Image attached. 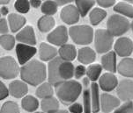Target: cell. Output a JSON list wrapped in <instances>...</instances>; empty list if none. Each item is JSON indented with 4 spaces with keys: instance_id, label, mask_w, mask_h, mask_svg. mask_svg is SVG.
I'll list each match as a JSON object with an SVG mask.
<instances>
[{
    "instance_id": "2e32d148",
    "label": "cell",
    "mask_w": 133,
    "mask_h": 113,
    "mask_svg": "<svg viewBox=\"0 0 133 113\" xmlns=\"http://www.w3.org/2000/svg\"><path fill=\"white\" fill-rule=\"evenodd\" d=\"M74 72H75V69L72 63L62 60L58 67V73H59L61 81L64 82V81L71 80V78H72L74 76Z\"/></svg>"
},
{
    "instance_id": "83f0119b",
    "label": "cell",
    "mask_w": 133,
    "mask_h": 113,
    "mask_svg": "<svg viewBox=\"0 0 133 113\" xmlns=\"http://www.w3.org/2000/svg\"><path fill=\"white\" fill-rule=\"evenodd\" d=\"M21 106L23 110L28 112H33L36 110L39 107V102L35 97L32 96H26L22 99Z\"/></svg>"
},
{
    "instance_id": "277c9868",
    "label": "cell",
    "mask_w": 133,
    "mask_h": 113,
    "mask_svg": "<svg viewBox=\"0 0 133 113\" xmlns=\"http://www.w3.org/2000/svg\"><path fill=\"white\" fill-rule=\"evenodd\" d=\"M107 28L113 36H121L130 29V22L120 15H112L107 22Z\"/></svg>"
},
{
    "instance_id": "74e56055",
    "label": "cell",
    "mask_w": 133,
    "mask_h": 113,
    "mask_svg": "<svg viewBox=\"0 0 133 113\" xmlns=\"http://www.w3.org/2000/svg\"><path fill=\"white\" fill-rule=\"evenodd\" d=\"M114 113H133V103L131 101H128L124 104L117 108Z\"/></svg>"
},
{
    "instance_id": "8992f818",
    "label": "cell",
    "mask_w": 133,
    "mask_h": 113,
    "mask_svg": "<svg viewBox=\"0 0 133 113\" xmlns=\"http://www.w3.org/2000/svg\"><path fill=\"white\" fill-rule=\"evenodd\" d=\"M20 72L16 61L11 56L2 57L0 60V76L3 79L9 80L17 77Z\"/></svg>"
},
{
    "instance_id": "3957f363",
    "label": "cell",
    "mask_w": 133,
    "mask_h": 113,
    "mask_svg": "<svg viewBox=\"0 0 133 113\" xmlns=\"http://www.w3.org/2000/svg\"><path fill=\"white\" fill-rule=\"evenodd\" d=\"M69 34L74 43L88 45L94 40V30L89 26H74L69 29Z\"/></svg>"
},
{
    "instance_id": "f6af8a7d",
    "label": "cell",
    "mask_w": 133,
    "mask_h": 113,
    "mask_svg": "<svg viewBox=\"0 0 133 113\" xmlns=\"http://www.w3.org/2000/svg\"><path fill=\"white\" fill-rule=\"evenodd\" d=\"M55 1L57 2L58 5H64V4L71 3V2H72L73 0H55Z\"/></svg>"
},
{
    "instance_id": "e575fe53",
    "label": "cell",
    "mask_w": 133,
    "mask_h": 113,
    "mask_svg": "<svg viewBox=\"0 0 133 113\" xmlns=\"http://www.w3.org/2000/svg\"><path fill=\"white\" fill-rule=\"evenodd\" d=\"M0 113H20V111L19 106L16 103L9 101L2 105Z\"/></svg>"
},
{
    "instance_id": "484cf974",
    "label": "cell",
    "mask_w": 133,
    "mask_h": 113,
    "mask_svg": "<svg viewBox=\"0 0 133 113\" xmlns=\"http://www.w3.org/2000/svg\"><path fill=\"white\" fill-rule=\"evenodd\" d=\"M55 19L52 16H48L45 15L43 17H42L38 20V29L42 32V33H47V32L50 31L54 26H55Z\"/></svg>"
},
{
    "instance_id": "7402d4cb",
    "label": "cell",
    "mask_w": 133,
    "mask_h": 113,
    "mask_svg": "<svg viewBox=\"0 0 133 113\" xmlns=\"http://www.w3.org/2000/svg\"><path fill=\"white\" fill-rule=\"evenodd\" d=\"M26 18L21 15H18L12 13L8 16V23L10 25V29L12 33H16L19 29H21L26 24Z\"/></svg>"
},
{
    "instance_id": "9a60e30c",
    "label": "cell",
    "mask_w": 133,
    "mask_h": 113,
    "mask_svg": "<svg viewBox=\"0 0 133 113\" xmlns=\"http://www.w3.org/2000/svg\"><path fill=\"white\" fill-rule=\"evenodd\" d=\"M16 40L21 43L31 45V46L36 44L35 32H34L33 27H31V26H26V27H24V29H22L17 34Z\"/></svg>"
},
{
    "instance_id": "8d00e7d4",
    "label": "cell",
    "mask_w": 133,
    "mask_h": 113,
    "mask_svg": "<svg viewBox=\"0 0 133 113\" xmlns=\"http://www.w3.org/2000/svg\"><path fill=\"white\" fill-rule=\"evenodd\" d=\"M14 8L20 13H26L30 9V2L28 0H17L14 4Z\"/></svg>"
},
{
    "instance_id": "d6986e66",
    "label": "cell",
    "mask_w": 133,
    "mask_h": 113,
    "mask_svg": "<svg viewBox=\"0 0 133 113\" xmlns=\"http://www.w3.org/2000/svg\"><path fill=\"white\" fill-rule=\"evenodd\" d=\"M101 66L107 71L115 73L117 69L116 52H108L101 58Z\"/></svg>"
},
{
    "instance_id": "d590c367",
    "label": "cell",
    "mask_w": 133,
    "mask_h": 113,
    "mask_svg": "<svg viewBox=\"0 0 133 113\" xmlns=\"http://www.w3.org/2000/svg\"><path fill=\"white\" fill-rule=\"evenodd\" d=\"M83 102H84V113H91L92 111V98L91 92L85 89L83 92Z\"/></svg>"
},
{
    "instance_id": "ac0fdd59",
    "label": "cell",
    "mask_w": 133,
    "mask_h": 113,
    "mask_svg": "<svg viewBox=\"0 0 133 113\" xmlns=\"http://www.w3.org/2000/svg\"><path fill=\"white\" fill-rule=\"evenodd\" d=\"M58 53L57 48L47 43H42L39 47V56L40 59L43 62H48V61H52L56 58Z\"/></svg>"
},
{
    "instance_id": "52a82bcc",
    "label": "cell",
    "mask_w": 133,
    "mask_h": 113,
    "mask_svg": "<svg viewBox=\"0 0 133 113\" xmlns=\"http://www.w3.org/2000/svg\"><path fill=\"white\" fill-rule=\"evenodd\" d=\"M36 48L28 44H18L16 47V55L19 64L25 65L36 54Z\"/></svg>"
},
{
    "instance_id": "9c48e42d",
    "label": "cell",
    "mask_w": 133,
    "mask_h": 113,
    "mask_svg": "<svg viewBox=\"0 0 133 113\" xmlns=\"http://www.w3.org/2000/svg\"><path fill=\"white\" fill-rule=\"evenodd\" d=\"M115 51L121 57L130 56L133 52V41L129 38H120L115 44Z\"/></svg>"
},
{
    "instance_id": "816d5d0a",
    "label": "cell",
    "mask_w": 133,
    "mask_h": 113,
    "mask_svg": "<svg viewBox=\"0 0 133 113\" xmlns=\"http://www.w3.org/2000/svg\"><path fill=\"white\" fill-rule=\"evenodd\" d=\"M130 27H131V30L133 32V21L131 22V25H130Z\"/></svg>"
},
{
    "instance_id": "4fadbf2b",
    "label": "cell",
    "mask_w": 133,
    "mask_h": 113,
    "mask_svg": "<svg viewBox=\"0 0 133 113\" xmlns=\"http://www.w3.org/2000/svg\"><path fill=\"white\" fill-rule=\"evenodd\" d=\"M62 60L63 59L61 57H56L49 63V82H50L54 86L62 82L58 73V67Z\"/></svg>"
},
{
    "instance_id": "f5cc1de1",
    "label": "cell",
    "mask_w": 133,
    "mask_h": 113,
    "mask_svg": "<svg viewBox=\"0 0 133 113\" xmlns=\"http://www.w3.org/2000/svg\"><path fill=\"white\" fill-rule=\"evenodd\" d=\"M35 113H43V112H35Z\"/></svg>"
},
{
    "instance_id": "44dd1931",
    "label": "cell",
    "mask_w": 133,
    "mask_h": 113,
    "mask_svg": "<svg viewBox=\"0 0 133 113\" xmlns=\"http://www.w3.org/2000/svg\"><path fill=\"white\" fill-rule=\"evenodd\" d=\"M96 59L95 52L90 47H83L78 50V60L82 64H90L93 63Z\"/></svg>"
},
{
    "instance_id": "ee69618b",
    "label": "cell",
    "mask_w": 133,
    "mask_h": 113,
    "mask_svg": "<svg viewBox=\"0 0 133 113\" xmlns=\"http://www.w3.org/2000/svg\"><path fill=\"white\" fill-rule=\"evenodd\" d=\"M30 4L34 8H38L42 4V1L41 0H30Z\"/></svg>"
},
{
    "instance_id": "c3c4849f",
    "label": "cell",
    "mask_w": 133,
    "mask_h": 113,
    "mask_svg": "<svg viewBox=\"0 0 133 113\" xmlns=\"http://www.w3.org/2000/svg\"><path fill=\"white\" fill-rule=\"evenodd\" d=\"M51 113H68V112H67V110H56V111L51 112Z\"/></svg>"
},
{
    "instance_id": "60d3db41",
    "label": "cell",
    "mask_w": 133,
    "mask_h": 113,
    "mask_svg": "<svg viewBox=\"0 0 133 113\" xmlns=\"http://www.w3.org/2000/svg\"><path fill=\"white\" fill-rule=\"evenodd\" d=\"M9 94H10V90L6 88L3 82H0V99L3 100V99L6 98L9 96Z\"/></svg>"
},
{
    "instance_id": "1f68e13d",
    "label": "cell",
    "mask_w": 133,
    "mask_h": 113,
    "mask_svg": "<svg viewBox=\"0 0 133 113\" xmlns=\"http://www.w3.org/2000/svg\"><path fill=\"white\" fill-rule=\"evenodd\" d=\"M102 70V66L100 64H93L90 65L87 69V77L90 79L92 82H95L100 78V76Z\"/></svg>"
},
{
    "instance_id": "5b68a950",
    "label": "cell",
    "mask_w": 133,
    "mask_h": 113,
    "mask_svg": "<svg viewBox=\"0 0 133 113\" xmlns=\"http://www.w3.org/2000/svg\"><path fill=\"white\" fill-rule=\"evenodd\" d=\"M95 49L99 54L109 52L114 43V36L108 30H97L94 37Z\"/></svg>"
},
{
    "instance_id": "7c38bea8",
    "label": "cell",
    "mask_w": 133,
    "mask_h": 113,
    "mask_svg": "<svg viewBox=\"0 0 133 113\" xmlns=\"http://www.w3.org/2000/svg\"><path fill=\"white\" fill-rule=\"evenodd\" d=\"M120 106V100L112 95L104 93L101 96V109L104 113H109Z\"/></svg>"
},
{
    "instance_id": "7bdbcfd3",
    "label": "cell",
    "mask_w": 133,
    "mask_h": 113,
    "mask_svg": "<svg viewBox=\"0 0 133 113\" xmlns=\"http://www.w3.org/2000/svg\"><path fill=\"white\" fill-rule=\"evenodd\" d=\"M96 1L101 7H110L116 3V0H96Z\"/></svg>"
},
{
    "instance_id": "ab89813d",
    "label": "cell",
    "mask_w": 133,
    "mask_h": 113,
    "mask_svg": "<svg viewBox=\"0 0 133 113\" xmlns=\"http://www.w3.org/2000/svg\"><path fill=\"white\" fill-rule=\"evenodd\" d=\"M69 111L71 113H82L84 111V106H82L80 103H74L69 106Z\"/></svg>"
},
{
    "instance_id": "ffe728a7",
    "label": "cell",
    "mask_w": 133,
    "mask_h": 113,
    "mask_svg": "<svg viewBox=\"0 0 133 113\" xmlns=\"http://www.w3.org/2000/svg\"><path fill=\"white\" fill-rule=\"evenodd\" d=\"M118 73L125 77H133V59L124 58L117 66Z\"/></svg>"
},
{
    "instance_id": "603a6c76",
    "label": "cell",
    "mask_w": 133,
    "mask_h": 113,
    "mask_svg": "<svg viewBox=\"0 0 133 113\" xmlns=\"http://www.w3.org/2000/svg\"><path fill=\"white\" fill-rule=\"evenodd\" d=\"M60 57L64 61H67V62H71L77 56V50L75 47L71 44H64L61 46L58 51Z\"/></svg>"
},
{
    "instance_id": "e0dca14e",
    "label": "cell",
    "mask_w": 133,
    "mask_h": 113,
    "mask_svg": "<svg viewBox=\"0 0 133 113\" xmlns=\"http://www.w3.org/2000/svg\"><path fill=\"white\" fill-rule=\"evenodd\" d=\"M26 82H23L21 81H13L12 82L10 83L9 85V90H10L11 96L13 97L20 98L28 93V88L26 84Z\"/></svg>"
},
{
    "instance_id": "4dcf8cb0",
    "label": "cell",
    "mask_w": 133,
    "mask_h": 113,
    "mask_svg": "<svg viewBox=\"0 0 133 113\" xmlns=\"http://www.w3.org/2000/svg\"><path fill=\"white\" fill-rule=\"evenodd\" d=\"M114 11L128 18H133V7L130 4L124 3V2L118 3L114 7Z\"/></svg>"
},
{
    "instance_id": "ba28073f",
    "label": "cell",
    "mask_w": 133,
    "mask_h": 113,
    "mask_svg": "<svg viewBox=\"0 0 133 113\" xmlns=\"http://www.w3.org/2000/svg\"><path fill=\"white\" fill-rule=\"evenodd\" d=\"M47 40L49 43H52L56 46H63L68 41V32L64 26H60L56 28L48 35Z\"/></svg>"
},
{
    "instance_id": "8fae6325",
    "label": "cell",
    "mask_w": 133,
    "mask_h": 113,
    "mask_svg": "<svg viewBox=\"0 0 133 113\" xmlns=\"http://www.w3.org/2000/svg\"><path fill=\"white\" fill-rule=\"evenodd\" d=\"M80 13L77 6L67 5L61 11V19L64 23L68 25L76 24L79 19Z\"/></svg>"
},
{
    "instance_id": "5bb4252c",
    "label": "cell",
    "mask_w": 133,
    "mask_h": 113,
    "mask_svg": "<svg viewBox=\"0 0 133 113\" xmlns=\"http://www.w3.org/2000/svg\"><path fill=\"white\" fill-rule=\"evenodd\" d=\"M99 86L104 91H112L118 86V81L116 76L111 73H106L99 79Z\"/></svg>"
},
{
    "instance_id": "30bf717a",
    "label": "cell",
    "mask_w": 133,
    "mask_h": 113,
    "mask_svg": "<svg viewBox=\"0 0 133 113\" xmlns=\"http://www.w3.org/2000/svg\"><path fill=\"white\" fill-rule=\"evenodd\" d=\"M119 98L123 101H131L133 99V81L123 80L118 83L116 89Z\"/></svg>"
},
{
    "instance_id": "b9f144b4",
    "label": "cell",
    "mask_w": 133,
    "mask_h": 113,
    "mask_svg": "<svg viewBox=\"0 0 133 113\" xmlns=\"http://www.w3.org/2000/svg\"><path fill=\"white\" fill-rule=\"evenodd\" d=\"M8 31H9L8 24H7L6 19H1V20H0V33H1V35L7 33Z\"/></svg>"
},
{
    "instance_id": "7a4b0ae2",
    "label": "cell",
    "mask_w": 133,
    "mask_h": 113,
    "mask_svg": "<svg viewBox=\"0 0 133 113\" xmlns=\"http://www.w3.org/2000/svg\"><path fill=\"white\" fill-rule=\"evenodd\" d=\"M55 90L57 97L64 104H70L75 102L82 91V86L79 82L73 80H68L55 85Z\"/></svg>"
},
{
    "instance_id": "6da1fadb",
    "label": "cell",
    "mask_w": 133,
    "mask_h": 113,
    "mask_svg": "<svg viewBox=\"0 0 133 113\" xmlns=\"http://www.w3.org/2000/svg\"><path fill=\"white\" fill-rule=\"evenodd\" d=\"M46 67L37 60H32L21 67L20 77L25 82L32 86L42 83L46 79Z\"/></svg>"
},
{
    "instance_id": "f907efd6",
    "label": "cell",
    "mask_w": 133,
    "mask_h": 113,
    "mask_svg": "<svg viewBox=\"0 0 133 113\" xmlns=\"http://www.w3.org/2000/svg\"><path fill=\"white\" fill-rule=\"evenodd\" d=\"M123 1L129 2V3H133V0H123Z\"/></svg>"
},
{
    "instance_id": "db71d44e",
    "label": "cell",
    "mask_w": 133,
    "mask_h": 113,
    "mask_svg": "<svg viewBox=\"0 0 133 113\" xmlns=\"http://www.w3.org/2000/svg\"><path fill=\"white\" fill-rule=\"evenodd\" d=\"M97 113H98V112H97Z\"/></svg>"
},
{
    "instance_id": "f35d334b",
    "label": "cell",
    "mask_w": 133,
    "mask_h": 113,
    "mask_svg": "<svg viewBox=\"0 0 133 113\" xmlns=\"http://www.w3.org/2000/svg\"><path fill=\"white\" fill-rule=\"evenodd\" d=\"M85 74H87V69H85L83 65H78V66L76 67L75 72H74V76H75L77 79H80L81 77H83Z\"/></svg>"
},
{
    "instance_id": "681fc988",
    "label": "cell",
    "mask_w": 133,
    "mask_h": 113,
    "mask_svg": "<svg viewBox=\"0 0 133 113\" xmlns=\"http://www.w3.org/2000/svg\"><path fill=\"white\" fill-rule=\"evenodd\" d=\"M9 1L10 0H0V3H1V4H6L9 3Z\"/></svg>"
},
{
    "instance_id": "d4e9b609",
    "label": "cell",
    "mask_w": 133,
    "mask_h": 113,
    "mask_svg": "<svg viewBox=\"0 0 133 113\" xmlns=\"http://www.w3.org/2000/svg\"><path fill=\"white\" fill-rule=\"evenodd\" d=\"M41 108L46 113H51L59 110V103L57 99L51 96L49 98H45L41 103Z\"/></svg>"
},
{
    "instance_id": "f1b7e54d",
    "label": "cell",
    "mask_w": 133,
    "mask_h": 113,
    "mask_svg": "<svg viewBox=\"0 0 133 113\" xmlns=\"http://www.w3.org/2000/svg\"><path fill=\"white\" fill-rule=\"evenodd\" d=\"M95 2L94 0H76V6L81 17H85L87 12L93 8Z\"/></svg>"
},
{
    "instance_id": "4316f807",
    "label": "cell",
    "mask_w": 133,
    "mask_h": 113,
    "mask_svg": "<svg viewBox=\"0 0 133 113\" xmlns=\"http://www.w3.org/2000/svg\"><path fill=\"white\" fill-rule=\"evenodd\" d=\"M35 94H36V96L38 97L42 98V99L51 97L54 95L52 84H51L50 82L42 83V85H40L39 87H38V89H36Z\"/></svg>"
},
{
    "instance_id": "836d02e7",
    "label": "cell",
    "mask_w": 133,
    "mask_h": 113,
    "mask_svg": "<svg viewBox=\"0 0 133 113\" xmlns=\"http://www.w3.org/2000/svg\"><path fill=\"white\" fill-rule=\"evenodd\" d=\"M0 43H1V47L4 50L10 51L13 48L15 45V38L12 35L3 34L0 38Z\"/></svg>"
},
{
    "instance_id": "bcb514c9",
    "label": "cell",
    "mask_w": 133,
    "mask_h": 113,
    "mask_svg": "<svg viewBox=\"0 0 133 113\" xmlns=\"http://www.w3.org/2000/svg\"><path fill=\"white\" fill-rule=\"evenodd\" d=\"M89 81H90V79L88 77H85L83 79V84H84L85 87H87V86L89 85Z\"/></svg>"
},
{
    "instance_id": "d6a6232c",
    "label": "cell",
    "mask_w": 133,
    "mask_h": 113,
    "mask_svg": "<svg viewBox=\"0 0 133 113\" xmlns=\"http://www.w3.org/2000/svg\"><path fill=\"white\" fill-rule=\"evenodd\" d=\"M57 6L58 4L56 1L49 0L42 4V12L48 16L54 15L57 11Z\"/></svg>"
},
{
    "instance_id": "cb8c5ba5",
    "label": "cell",
    "mask_w": 133,
    "mask_h": 113,
    "mask_svg": "<svg viewBox=\"0 0 133 113\" xmlns=\"http://www.w3.org/2000/svg\"><path fill=\"white\" fill-rule=\"evenodd\" d=\"M91 98H92V111L97 113L101 110V96L99 94V86L97 83L91 84Z\"/></svg>"
},
{
    "instance_id": "f546056e",
    "label": "cell",
    "mask_w": 133,
    "mask_h": 113,
    "mask_svg": "<svg viewBox=\"0 0 133 113\" xmlns=\"http://www.w3.org/2000/svg\"><path fill=\"white\" fill-rule=\"evenodd\" d=\"M107 16V12L101 8H94L91 12H90L89 18L91 24L93 26H97L105 19V17Z\"/></svg>"
},
{
    "instance_id": "7dc6e473",
    "label": "cell",
    "mask_w": 133,
    "mask_h": 113,
    "mask_svg": "<svg viewBox=\"0 0 133 113\" xmlns=\"http://www.w3.org/2000/svg\"><path fill=\"white\" fill-rule=\"evenodd\" d=\"M8 13V9L6 7H1V14L2 15H7Z\"/></svg>"
}]
</instances>
